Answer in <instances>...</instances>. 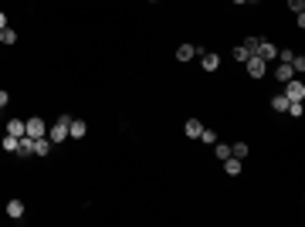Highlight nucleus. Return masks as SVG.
<instances>
[{"label":"nucleus","instance_id":"1","mask_svg":"<svg viewBox=\"0 0 305 227\" xmlns=\"http://www.w3.org/2000/svg\"><path fill=\"white\" fill-rule=\"evenodd\" d=\"M68 119H72V115H61V119H58V122H55V126H51V129H48V139H51V143H55V146H58V143H65V139H68Z\"/></svg>","mask_w":305,"mask_h":227},{"label":"nucleus","instance_id":"2","mask_svg":"<svg viewBox=\"0 0 305 227\" xmlns=\"http://www.w3.org/2000/svg\"><path fill=\"white\" fill-rule=\"evenodd\" d=\"M288 102H305V85L299 81V75L292 78V81H285V92H282Z\"/></svg>","mask_w":305,"mask_h":227},{"label":"nucleus","instance_id":"3","mask_svg":"<svg viewBox=\"0 0 305 227\" xmlns=\"http://www.w3.org/2000/svg\"><path fill=\"white\" fill-rule=\"evenodd\" d=\"M244 68H248V75H251V78H265V72H268V61H265L261 55H251V58L244 61Z\"/></svg>","mask_w":305,"mask_h":227},{"label":"nucleus","instance_id":"4","mask_svg":"<svg viewBox=\"0 0 305 227\" xmlns=\"http://www.w3.org/2000/svg\"><path fill=\"white\" fill-rule=\"evenodd\" d=\"M24 129H27L24 136H31V139H38V136H48V122H44L41 115H34V119H27V122H24Z\"/></svg>","mask_w":305,"mask_h":227},{"label":"nucleus","instance_id":"5","mask_svg":"<svg viewBox=\"0 0 305 227\" xmlns=\"http://www.w3.org/2000/svg\"><path fill=\"white\" fill-rule=\"evenodd\" d=\"M17 159H27V156H34V139H31V136H20V139H17Z\"/></svg>","mask_w":305,"mask_h":227},{"label":"nucleus","instance_id":"6","mask_svg":"<svg viewBox=\"0 0 305 227\" xmlns=\"http://www.w3.org/2000/svg\"><path fill=\"white\" fill-rule=\"evenodd\" d=\"M85 132H88V126L81 119H68V139H81Z\"/></svg>","mask_w":305,"mask_h":227},{"label":"nucleus","instance_id":"7","mask_svg":"<svg viewBox=\"0 0 305 227\" xmlns=\"http://www.w3.org/2000/svg\"><path fill=\"white\" fill-rule=\"evenodd\" d=\"M224 163V173H230V176H237L241 170H244V159H237V156H228V159H221Z\"/></svg>","mask_w":305,"mask_h":227},{"label":"nucleus","instance_id":"8","mask_svg":"<svg viewBox=\"0 0 305 227\" xmlns=\"http://www.w3.org/2000/svg\"><path fill=\"white\" fill-rule=\"evenodd\" d=\"M193 55H200L197 44H180V48H176V61H190Z\"/></svg>","mask_w":305,"mask_h":227},{"label":"nucleus","instance_id":"9","mask_svg":"<svg viewBox=\"0 0 305 227\" xmlns=\"http://www.w3.org/2000/svg\"><path fill=\"white\" fill-rule=\"evenodd\" d=\"M258 55H261L265 61H275V58H278V48H275L271 41H261V44H258Z\"/></svg>","mask_w":305,"mask_h":227},{"label":"nucleus","instance_id":"10","mask_svg":"<svg viewBox=\"0 0 305 227\" xmlns=\"http://www.w3.org/2000/svg\"><path fill=\"white\" fill-rule=\"evenodd\" d=\"M27 214V207H24V200H10L7 204V217H14V221H20Z\"/></svg>","mask_w":305,"mask_h":227},{"label":"nucleus","instance_id":"11","mask_svg":"<svg viewBox=\"0 0 305 227\" xmlns=\"http://www.w3.org/2000/svg\"><path fill=\"white\" fill-rule=\"evenodd\" d=\"M275 78L285 85V81H292L295 78V72H292V65H285V61H278V68H275Z\"/></svg>","mask_w":305,"mask_h":227},{"label":"nucleus","instance_id":"12","mask_svg":"<svg viewBox=\"0 0 305 227\" xmlns=\"http://www.w3.org/2000/svg\"><path fill=\"white\" fill-rule=\"evenodd\" d=\"M48 152H51V139L48 136H38L34 139V156H48Z\"/></svg>","mask_w":305,"mask_h":227},{"label":"nucleus","instance_id":"13","mask_svg":"<svg viewBox=\"0 0 305 227\" xmlns=\"http://www.w3.org/2000/svg\"><path fill=\"white\" fill-rule=\"evenodd\" d=\"M200 55H204V51H200ZM200 65H204V72H217V68H221V58H217V55H204Z\"/></svg>","mask_w":305,"mask_h":227},{"label":"nucleus","instance_id":"14","mask_svg":"<svg viewBox=\"0 0 305 227\" xmlns=\"http://www.w3.org/2000/svg\"><path fill=\"white\" fill-rule=\"evenodd\" d=\"M7 132H10V136H17V139H20V136H24V132H27V129H24V119H7Z\"/></svg>","mask_w":305,"mask_h":227},{"label":"nucleus","instance_id":"15","mask_svg":"<svg viewBox=\"0 0 305 227\" xmlns=\"http://www.w3.org/2000/svg\"><path fill=\"white\" fill-rule=\"evenodd\" d=\"M200 129H204L200 119H187V126H183V132H187L190 139H200Z\"/></svg>","mask_w":305,"mask_h":227},{"label":"nucleus","instance_id":"16","mask_svg":"<svg viewBox=\"0 0 305 227\" xmlns=\"http://www.w3.org/2000/svg\"><path fill=\"white\" fill-rule=\"evenodd\" d=\"M0 44H17V31L14 27H3L0 31Z\"/></svg>","mask_w":305,"mask_h":227},{"label":"nucleus","instance_id":"17","mask_svg":"<svg viewBox=\"0 0 305 227\" xmlns=\"http://www.w3.org/2000/svg\"><path fill=\"white\" fill-rule=\"evenodd\" d=\"M288 109V98L285 95H271V112H285Z\"/></svg>","mask_w":305,"mask_h":227},{"label":"nucleus","instance_id":"18","mask_svg":"<svg viewBox=\"0 0 305 227\" xmlns=\"http://www.w3.org/2000/svg\"><path fill=\"white\" fill-rule=\"evenodd\" d=\"M0 150H3V152H14V150H17V136H10V132H7V136L0 139Z\"/></svg>","mask_w":305,"mask_h":227},{"label":"nucleus","instance_id":"19","mask_svg":"<svg viewBox=\"0 0 305 227\" xmlns=\"http://www.w3.org/2000/svg\"><path fill=\"white\" fill-rule=\"evenodd\" d=\"M248 143H234V146H230V156H237V159H248Z\"/></svg>","mask_w":305,"mask_h":227},{"label":"nucleus","instance_id":"20","mask_svg":"<svg viewBox=\"0 0 305 227\" xmlns=\"http://www.w3.org/2000/svg\"><path fill=\"white\" fill-rule=\"evenodd\" d=\"M214 156H217V159H228L230 146H228V143H214Z\"/></svg>","mask_w":305,"mask_h":227},{"label":"nucleus","instance_id":"21","mask_svg":"<svg viewBox=\"0 0 305 227\" xmlns=\"http://www.w3.org/2000/svg\"><path fill=\"white\" fill-rule=\"evenodd\" d=\"M258 44H261V38H248V41H244V51H248V55H258Z\"/></svg>","mask_w":305,"mask_h":227},{"label":"nucleus","instance_id":"22","mask_svg":"<svg viewBox=\"0 0 305 227\" xmlns=\"http://www.w3.org/2000/svg\"><path fill=\"white\" fill-rule=\"evenodd\" d=\"M292 58H295V51H288V48H278V58H275V61H285V65H292Z\"/></svg>","mask_w":305,"mask_h":227},{"label":"nucleus","instance_id":"23","mask_svg":"<svg viewBox=\"0 0 305 227\" xmlns=\"http://www.w3.org/2000/svg\"><path fill=\"white\" fill-rule=\"evenodd\" d=\"M292 72H295V75H302V72H305V58H302V55L292 58Z\"/></svg>","mask_w":305,"mask_h":227},{"label":"nucleus","instance_id":"24","mask_svg":"<svg viewBox=\"0 0 305 227\" xmlns=\"http://www.w3.org/2000/svg\"><path fill=\"white\" fill-rule=\"evenodd\" d=\"M248 58H251V55H248V51H244V44H237V48H234V61H241V65H244V61H248Z\"/></svg>","mask_w":305,"mask_h":227},{"label":"nucleus","instance_id":"25","mask_svg":"<svg viewBox=\"0 0 305 227\" xmlns=\"http://www.w3.org/2000/svg\"><path fill=\"white\" fill-rule=\"evenodd\" d=\"M200 139H204V143H210V146H214V143H217V132H214V129H200Z\"/></svg>","mask_w":305,"mask_h":227},{"label":"nucleus","instance_id":"26","mask_svg":"<svg viewBox=\"0 0 305 227\" xmlns=\"http://www.w3.org/2000/svg\"><path fill=\"white\" fill-rule=\"evenodd\" d=\"M288 10H292V14H302V10H305V0H288Z\"/></svg>","mask_w":305,"mask_h":227},{"label":"nucleus","instance_id":"27","mask_svg":"<svg viewBox=\"0 0 305 227\" xmlns=\"http://www.w3.org/2000/svg\"><path fill=\"white\" fill-rule=\"evenodd\" d=\"M7 102H10V95H7V92H3V88H0V109H3V105H7Z\"/></svg>","mask_w":305,"mask_h":227},{"label":"nucleus","instance_id":"28","mask_svg":"<svg viewBox=\"0 0 305 227\" xmlns=\"http://www.w3.org/2000/svg\"><path fill=\"white\" fill-rule=\"evenodd\" d=\"M3 27H7V14L0 10V31H3Z\"/></svg>","mask_w":305,"mask_h":227},{"label":"nucleus","instance_id":"29","mask_svg":"<svg viewBox=\"0 0 305 227\" xmlns=\"http://www.w3.org/2000/svg\"><path fill=\"white\" fill-rule=\"evenodd\" d=\"M241 3H258V0H241Z\"/></svg>","mask_w":305,"mask_h":227}]
</instances>
